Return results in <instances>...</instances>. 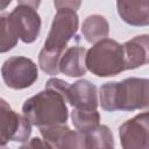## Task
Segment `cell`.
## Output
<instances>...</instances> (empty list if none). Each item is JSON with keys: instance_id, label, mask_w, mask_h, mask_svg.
I'll use <instances>...</instances> for the list:
<instances>
[{"instance_id": "1", "label": "cell", "mask_w": 149, "mask_h": 149, "mask_svg": "<svg viewBox=\"0 0 149 149\" xmlns=\"http://www.w3.org/2000/svg\"><path fill=\"white\" fill-rule=\"evenodd\" d=\"M68 85L59 78H50L43 91L24 101L22 115L37 128L66 123L69 111L64 93Z\"/></svg>"}, {"instance_id": "2", "label": "cell", "mask_w": 149, "mask_h": 149, "mask_svg": "<svg viewBox=\"0 0 149 149\" xmlns=\"http://www.w3.org/2000/svg\"><path fill=\"white\" fill-rule=\"evenodd\" d=\"M149 80L130 77L122 81H108L101 85L99 102L104 111L133 112L146 109L149 105Z\"/></svg>"}, {"instance_id": "3", "label": "cell", "mask_w": 149, "mask_h": 149, "mask_svg": "<svg viewBox=\"0 0 149 149\" xmlns=\"http://www.w3.org/2000/svg\"><path fill=\"white\" fill-rule=\"evenodd\" d=\"M85 65L98 77H113L125 71L122 44L112 38H102L86 50Z\"/></svg>"}, {"instance_id": "4", "label": "cell", "mask_w": 149, "mask_h": 149, "mask_svg": "<svg viewBox=\"0 0 149 149\" xmlns=\"http://www.w3.org/2000/svg\"><path fill=\"white\" fill-rule=\"evenodd\" d=\"M79 17L76 10L69 8L57 9L43 49L63 54L69 41L78 30Z\"/></svg>"}, {"instance_id": "5", "label": "cell", "mask_w": 149, "mask_h": 149, "mask_svg": "<svg viewBox=\"0 0 149 149\" xmlns=\"http://www.w3.org/2000/svg\"><path fill=\"white\" fill-rule=\"evenodd\" d=\"M30 134L31 123L0 98V148H6L9 141L24 143L29 140Z\"/></svg>"}, {"instance_id": "6", "label": "cell", "mask_w": 149, "mask_h": 149, "mask_svg": "<svg viewBox=\"0 0 149 149\" xmlns=\"http://www.w3.org/2000/svg\"><path fill=\"white\" fill-rule=\"evenodd\" d=\"M2 79L7 87L23 90L31 86L38 78L36 63L24 56H13L1 66Z\"/></svg>"}, {"instance_id": "7", "label": "cell", "mask_w": 149, "mask_h": 149, "mask_svg": "<svg viewBox=\"0 0 149 149\" xmlns=\"http://www.w3.org/2000/svg\"><path fill=\"white\" fill-rule=\"evenodd\" d=\"M8 16L19 38L23 43H33L36 41L42 24L41 16L36 8L29 5L19 3Z\"/></svg>"}, {"instance_id": "8", "label": "cell", "mask_w": 149, "mask_h": 149, "mask_svg": "<svg viewBox=\"0 0 149 149\" xmlns=\"http://www.w3.org/2000/svg\"><path fill=\"white\" fill-rule=\"evenodd\" d=\"M121 147L125 149L149 148V114L140 113L119 127Z\"/></svg>"}, {"instance_id": "9", "label": "cell", "mask_w": 149, "mask_h": 149, "mask_svg": "<svg viewBox=\"0 0 149 149\" xmlns=\"http://www.w3.org/2000/svg\"><path fill=\"white\" fill-rule=\"evenodd\" d=\"M43 137V141L49 148L56 149H85L84 139L80 132L72 130L66 123L54 125L38 128Z\"/></svg>"}, {"instance_id": "10", "label": "cell", "mask_w": 149, "mask_h": 149, "mask_svg": "<svg viewBox=\"0 0 149 149\" xmlns=\"http://www.w3.org/2000/svg\"><path fill=\"white\" fill-rule=\"evenodd\" d=\"M66 102L77 109H97L98 92L97 86L90 80L80 79L69 84L64 93Z\"/></svg>"}, {"instance_id": "11", "label": "cell", "mask_w": 149, "mask_h": 149, "mask_svg": "<svg viewBox=\"0 0 149 149\" xmlns=\"http://www.w3.org/2000/svg\"><path fill=\"white\" fill-rule=\"evenodd\" d=\"M125 70H133L148 63L149 36L147 34L137 35L122 44Z\"/></svg>"}, {"instance_id": "12", "label": "cell", "mask_w": 149, "mask_h": 149, "mask_svg": "<svg viewBox=\"0 0 149 149\" xmlns=\"http://www.w3.org/2000/svg\"><path fill=\"white\" fill-rule=\"evenodd\" d=\"M118 14L122 21L134 27H146L149 23L148 0H116Z\"/></svg>"}, {"instance_id": "13", "label": "cell", "mask_w": 149, "mask_h": 149, "mask_svg": "<svg viewBox=\"0 0 149 149\" xmlns=\"http://www.w3.org/2000/svg\"><path fill=\"white\" fill-rule=\"evenodd\" d=\"M86 50L83 47L73 45L63 51L59 59V72L68 77H81L86 73Z\"/></svg>"}, {"instance_id": "14", "label": "cell", "mask_w": 149, "mask_h": 149, "mask_svg": "<svg viewBox=\"0 0 149 149\" xmlns=\"http://www.w3.org/2000/svg\"><path fill=\"white\" fill-rule=\"evenodd\" d=\"M81 34L86 42L92 44L106 38L109 34L108 21L100 14H92L84 20L81 24Z\"/></svg>"}, {"instance_id": "15", "label": "cell", "mask_w": 149, "mask_h": 149, "mask_svg": "<svg viewBox=\"0 0 149 149\" xmlns=\"http://www.w3.org/2000/svg\"><path fill=\"white\" fill-rule=\"evenodd\" d=\"M84 139L85 149L88 148H114V137L111 129L100 122L86 132H80Z\"/></svg>"}, {"instance_id": "16", "label": "cell", "mask_w": 149, "mask_h": 149, "mask_svg": "<svg viewBox=\"0 0 149 149\" xmlns=\"http://www.w3.org/2000/svg\"><path fill=\"white\" fill-rule=\"evenodd\" d=\"M19 40L8 14L0 15V54L12 50L17 44Z\"/></svg>"}, {"instance_id": "17", "label": "cell", "mask_w": 149, "mask_h": 149, "mask_svg": "<svg viewBox=\"0 0 149 149\" xmlns=\"http://www.w3.org/2000/svg\"><path fill=\"white\" fill-rule=\"evenodd\" d=\"M71 120L78 132H86L100 121V114L97 109H77L71 112Z\"/></svg>"}, {"instance_id": "18", "label": "cell", "mask_w": 149, "mask_h": 149, "mask_svg": "<svg viewBox=\"0 0 149 149\" xmlns=\"http://www.w3.org/2000/svg\"><path fill=\"white\" fill-rule=\"evenodd\" d=\"M62 54L45 50L42 48L38 55V65L41 70L48 74L55 76L59 73V59Z\"/></svg>"}, {"instance_id": "19", "label": "cell", "mask_w": 149, "mask_h": 149, "mask_svg": "<svg viewBox=\"0 0 149 149\" xmlns=\"http://www.w3.org/2000/svg\"><path fill=\"white\" fill-rule=\"evenodd\" d=\"M81 5V0H54V6L56 9L69 8L77 10Z\"/></svg>"}, {"instance_id": "20", "label": "cell", "mask_w": 149, "mask_h": 149, "mask_svg": "<svg viewBox=\"0 0 149 149\" xmlns=\"http://www.w3.org/2000/svg\"><path fill=\"white\" fill-rule=\"evenodd\" d=\"M22 148L23 147H30V148H36V147H47V148H49L48 147V144L43 141V140H41V139H38V137H34V139H31L30 140V142H24L22 146H21Z\"/></svg>"}, {"instance_id": "21", "label": "cell", "mask_w": 149, "mask_h": 149, "mask_svg": "<svg viewBox=\"0 0 149 149\" xmlns=\"http://www.w3.org/2000/svg\"><path fill=\"white\" fill-rule=\"evenodd\" d=\"M41 1L42 0H19V3H24V5H29L34 8H38Z\"/></svg>"}, {"instance_id": "22", "label": "cell", "mask_w": 149, "mask_h": 149, "mask_svg": "<svg viewBox=\"0 0 149 149\" xmlns=\"http://www.w3.org/2000/svg\"><path fill=\"white\" fill-rule=\"evenodd\" d=\"M10 2H12V0H0V12L5 10L9 6Z\"/></svg>"}]
</instances>
